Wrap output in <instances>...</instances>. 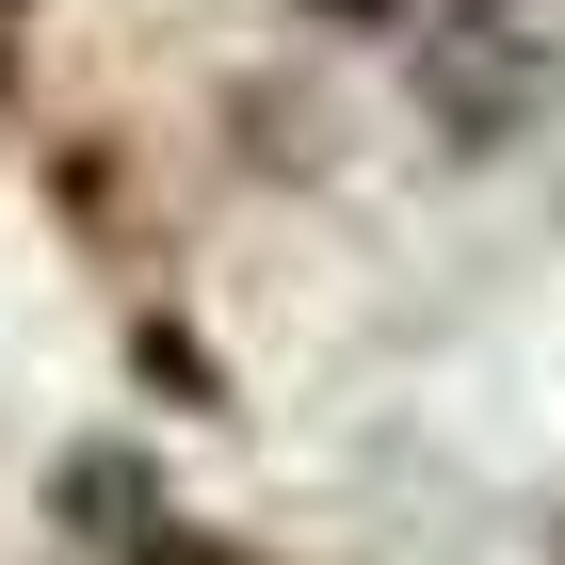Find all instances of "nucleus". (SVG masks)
<instances>
[{"label":"nucleus","instance_id":"nucleus-1","mask_svg":"<svg viewBox=\"0 0 565 565\" xmlns=\"http://www.w3.org/2000/svg\"><path fill=\"white\" fill-rule=\"evenodd\" d=\"M49 518H97L82 550H162V484H146L130 452H82V469L49 484Z\"/></svg>","mask_w":565,"mask_h":565},{"label":"nucleus","instance_id":"nucleus-2","mask_svg":"<svg viewBox=\"0 0 565 565\" xmlns=\"http://www.w3.org/2000/svg\"><path fill=\"white\" fill-rule=\"evenodd\" d=\"M162 565H243V550H162Z\"/></svg>","mask_w":565,"mask_h":565},{"label":"nucleus","instance_id":"nucleus-3","mask_svg":"<svg viewBox=\"0 0 565 565\" xmlns=\"http://www.w3.org/2000/svg\"><path fill=\"white\" fill-rule=\"evenodd\" d=\"M323 17H388V0H323Z\"/></svg>","mask_w":565,"mask_h":565}]
</instances>
